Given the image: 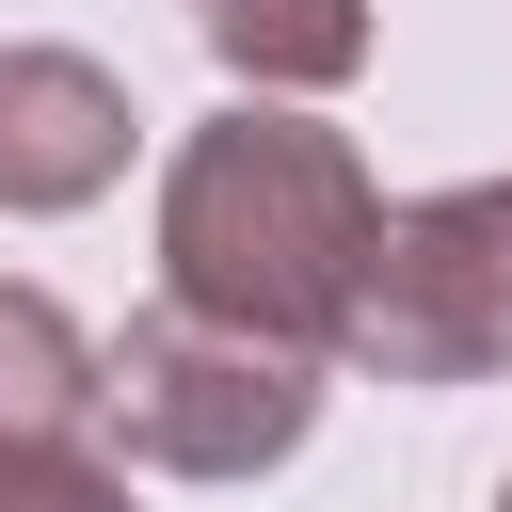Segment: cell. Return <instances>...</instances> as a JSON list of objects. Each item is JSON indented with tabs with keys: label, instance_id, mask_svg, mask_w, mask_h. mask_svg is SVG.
Here are the masks:
<instances>
[{
	"label": "cell",
	"instance_id": "6",
	"mask_svg": "<svg viewBox=\"0 0 512 512\" xmlns=\"http://www.w3.org/2000/svg\"><path fill=\"white\" fill-rule=\"evenodd\" d=\"M192 32L256 80V96H320L368 64V0H192Z\"/></svg>",
	"mask_w": 512,
	"mask_h": 512
},
{
	"label": "cell",
	"instance_id": "2",
	"mask_svg": "<svg viewBox=\"0 0 512 512\" xmlns=\"http://www.w3.org/2000/svg\"><path fill=\"white\" fill-rule=\"evenodd\" d=\"M304 416H320V352H272V336L192 320V304H160V320L112 336V432H128V464L256 480V464L304 448Z\"/></svg>",
	"mask_w": 512,
	"mask_h": 512
},
{
	"label": "cell",
	"instance_id": "5",
	"mask_svg": "<svg viewBox=\"0 0 512 512\" xmlns=\"http://www.w3.org/2000/svg\"><path fill=\"white\" fill-rule=\"evenodd\" d=\"M80 416H112V352H96L48 288H0V448L80 432Z\"/></svg>",
	"mask_w": 512,
	"mask_h": 512
},
{
	"label": "cell",
	"instance_id": "4",
	"mask_svg": "<svg viewBox=\"0 0 512 512\" xmlns=\"http://www.w3.org/2000/svg\"><path fill=\"white\" fill-rule=\"evenodd\" d=\"M128 176V80L80 48H0V208H96Z\"/></svg>",
	"mask_w": 512,
	"mask_h": 512
},
{
	"label": "cell",
	"instance_id": "1",
	"mask_svg": "<svg viewBox=\"0 0 512 512\" xmlns=\"http://www.w3.org/2000/svg\"><path fill=\"white\" fill-rule=\"evenodd\" d=\"M368 256H384V192L336 128L240 96L176 144L160 176V272L192 320H240L272 352H352V304H368Z\"/></svg>",
	"mask_w": 512,
	"mask_h": 512
},
{
	"label": "cell",
	"instance_id": "8",
	"mask_svg": "<svg viewBox=\"0 0 512 512\" xmlns=\"http://www.w3.org/2000/svg\"><path fill=\"white\" fill-rule=\"evenodd\" d=\"M496 512H512V480H496Z\"/></svg>",
	"mask_w": 512,
	"mask_h": 512
},
{
	"label": "cell",
	"instance_id": "7",
	"mask_svg": "<svg viewBox=\"0 0 512 512\" xmlns=\"http://www.w3.org/2000/svg\"><path fill=\"white\" fill-rule=\"evenodd\" d=\"M0 512H128V464L80 432H32V448H0Z\"/></svg>",
	"mask_w": 512,
	"mask_h": 512
},
{
	"label": "cell",
	"instance_id": "3",
	"mask_svg": "<svg viewBox=\"0 0 512 512\" xmlns=\"http://www.w3.org/2000/svg\"><path fill=\"white\" fill-rule=\"evenodd\" d=\"M352 368H384V384L512 368V176L384 208V256H368V304H352Z\"/></svg>",
	"mask_w": 512,
	"mask_h": 512
}]
</instances>
